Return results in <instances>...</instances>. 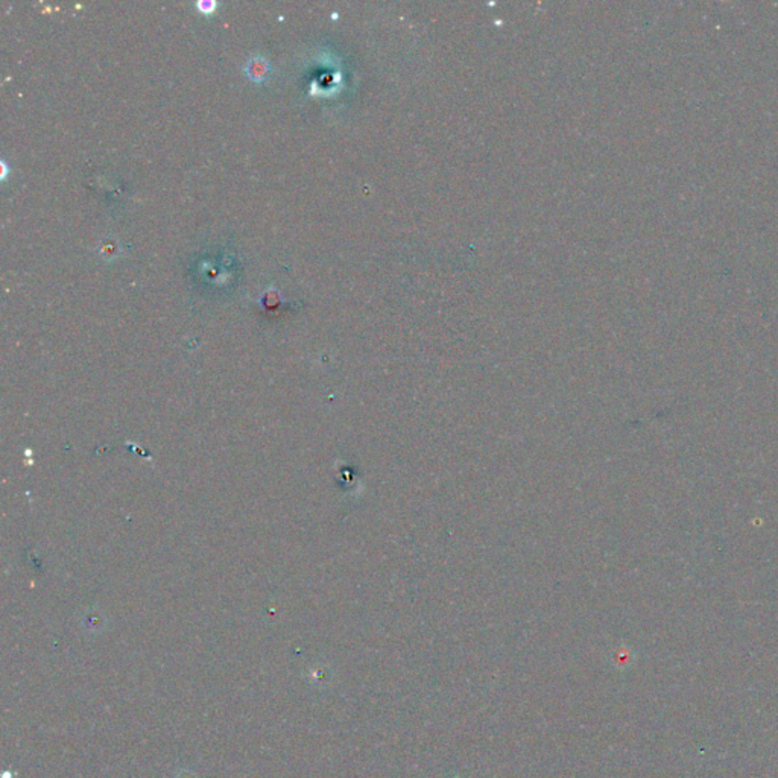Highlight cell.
Here are the masks:
<instances>
[{
	"instance_id": "6da1fadb",
	"label": "cell",
	"mask_w": 778,
	"mask_h": 778,
	"mask_svg": "<svg viewBox=\"0 0 778 778\" xmlns=\"http://www.w3.org/2000/svg\"><path fill=\"white\" fill-rule=\"evenodd\" d=\"M268 72H270V64H268V61L261 55L251 56V58H249L245 64V73L253 81H257V82L263 81L268 76Z\"/></svg>"
},
{
	"instance_id": "7a4b0ae2",
	"label": "cell",
	"mask_w": 778,
	"mask_h": 778,
	"mask_svg": "<svg viewBox=\"0 0 778 778\" xmlns=\"http://www.w3.org/2000/svg\"><path fill=\"white\" fill-rule=\"evenodd\" d=\"M216 4L213 2V0H201V2H198V8L201 9V13H211L215 9Z\"/></svg>"
}]
</instances>
